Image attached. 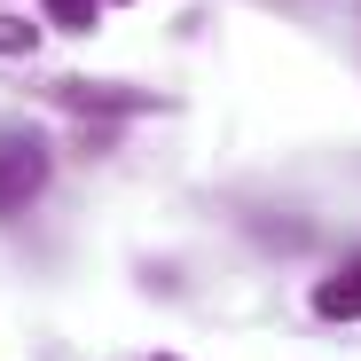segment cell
<instances>
[{"instance_id":"obj_5","label":"cell","mask_w":361,"mask_h":361,"mask_svg":"<svg viewBox=\"0 0 361 361\" xmlns=\"http://www.w3.org/2000/svg\"><path fill=\"white\" fill-rule=\"evenodd\" d=\"M32 39H39L32 24H16V16H0V55H32Z\"/></svg>"},{"instance_id":"obj_4","label":"cell","mask_w":361,"mask_h":361,"mask_svg":"<svg viewBox=\"0 0 361 361\" xmlns=\"http://www.w3.org/2000/svg\"><path fill=\"white\" fill-rule=\"evenodd\" d=\"M47 24H63V32H94V0H39Z\"/></svg>"},{"instance_id":"obj_3","label":"cell","mask_w":361,"mask_h":361,"mask_svg":"<svg viewBox=\"0 0 361 361\" xmlns=\"http://www.w3.org/2000/svg\"><path fill=\"white\" fill-rule=\"evenodd\" d=\"M55 102L63 110H149V94H134V87H87V79H63Z\"/></svg>"},{"instance_id":"obj_1","label":"cell","mask_w":361,"mask_h":361,"mask_svg":"<svg viewBox=\"0 0 361 361\" xmlns=\"http://www.w3.org/2000/svg\"><path fill=\"white\" fill-rule=\"evenodd\" d=\"M39 189H47V142L8 126L0 134V212H24Z\"/></svg>"},{"instance_id":"obj_2","label":"cell","mask_w":361,"mask_h":361,"mask_svg":"<svg viewBox=\"0 0 361 361\" xmlns=\"http://www.w3.org/2000/svg\"><path fill=\"white\" fill-rule=\"evenodd\" d=\"M314 314L322 322H361V259H345L330 283H314Z\"/></svg>"}]
</instances>
